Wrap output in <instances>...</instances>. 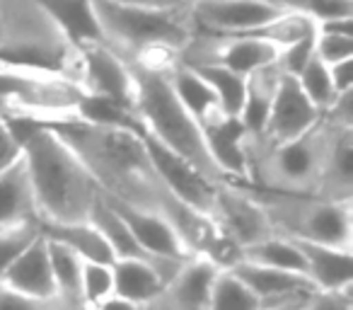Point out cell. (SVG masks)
Wrapping results in <instances>:
<instances>
[{"label":"cell","mask_w":353,"mask_h":310,"mask_svg":"<svg viewBox=\"0 0 353 310\" xmlns=\"http://www.w3.org/2000/svg\"><path fill=\"white\" fill-rule=\"evenodd\" d=\"M51 128L78 155L102 197L143 211H162L170 192L152 168L141 133L85 122Z\"/></svg>","instance_id":"6da1fadb"},{"label":"cell","mask_w":353,"mask_h":310,"mask_svg":"<svg viewBox=\"0 0 353 310\" xmlns=\"http://www.w3.org/2000/svg\"><path fill=\"white\" fill-rule=\"evenodd\" d=\"M30 175L39 223H88L99 189L51 126L8 122Z\"/></svg>","instance_id":"7a4b0ae2"},{"label":"cell","mask_w":353,"mask_h":310,"mask_svg":"<svg viewBox=\"0 0 353 310\" xmlns=\"http://www.w3.org/2000/svg\"><path fill=\"white\" fill-rule=\"evenodd\" d=\"M0 61L83 80L80 46L37 0H0Z\"/></svg>","instance_id":"3957f363"},{"label":"cell","mask_w":353,"mask_h":310,"mask_svg":"<svg viewBox=\"0 0 353 310\" xmlns=\"http://www.w3.org/2000/svg\"><path fill=\"white\" fill-rule=\"evenodd\" d=\"M131 70L136 78L133 114L141 124V136L187 160L203 177L223 182L221 170L216 168L203 141L201 126L174 95L167 70H145L138 66H131Z\"/></svg>","instance_id":"277c9868"},{"label":"cell","mask_w":353,"mask_h":310,"mask_svg":"<svg viewBox=\"0 0 353 310\" xmlns=\"http://www.w3.org/2000/svg\"><path fill=\"white\" fill-rule=\"evenodd\" d=\"M332 122H322L312 131L283 143H269L247 136V184L266 192L314 194L334 138Z\"/></svg>","instance_id":"5b68a950"},{"label":"cell","mask_w":353,"mask_h":310,"mask_svg":"<svg viewBox=\"0 0 353 310\" xmlns=\"http://www.w3.org/2000/svg\"><path fill=\"white\" fill-rule=\"evenodd\" d=\"M102 44L121 59L150 51H174L182 56L196 35L192 8L182 10H152L128 8L109 0H92Z\"/></svg>","instance_id":"8992f818"},{"label":"cell","mask_w":353,"mask_h":310,"mask_svg":"<svg viewBox=\"0 0 353 310\" xmlns=\"http://www.w3.org/2000/svg\"><path fill=\"white\" fill-rule=\"evenodd\" d=\"M83 90L49 70L0 61V119L41 126L80 122Z\"/></svg>","instance_id":"52a82bcc"},{"label":"cell","mask_w":353,"mask_h":310,"mask_svg":"<svg viewBox=\"0 0 353 310\" xmlns=\"http://www.w3.org/2000/svg\"><path fill=\"white\" fill-rule=\"evenodd\" d=\"M276 235L353 252V202H329L314 194H283L250 187Z\"/></svg>","instance_id":"ba28073f"},{"label":"cell","mask_w":353,"mask_h":310,"mask_svg":"<svg viewBox=\"0 0 353 310\" xmlns=\"http://www.w3.org/2000/svg\"><path fill=\"white\" fill-rule=\"evenodd\" d=\"M281 49L264 39L250 35H211L199 32L182 51L179 61L192 68L201 66H218L240 75H252L266 66H274Z\"/></svg>","instance_id":"9c48e42d"},{"label":"cell","mask_w":353,"mask_h":310,"mask_svg":"<svg viewBox=\"0 0 353 310\" xmlns=\"http://www.w3.org/2000/svg\"><path fill=\"white\" fill-rule=\"evenodd\" d=\"M211 218L218 231L230 242H235L240 250L274 235V228H271L264 209L259 206V202L252 197L245 184L218 182Z\"/></svg>","instance_id":"30bf717a"},{"label":"cell","mask_w":353,"mask_h":310,"mask_svg":"<svg viewBox=\"0 0 353 310\" xmlns=\"http://www.w3.org/2000/svg\"><path fill=\"white\" fill-rule=\"evenodd\" d=\"M279 0H194L192 17L199 32L252 35L288 12Z\"/></svg>","instance_id":"8fae6325"},{"label":"cell","mask_w":353,"mask_h":310,"mask_svg":"<svg viewBox=\"0 0 353 310\" xmlns=\"http://www.w3.org/2000/svg\"><path fill=\"white\" fill-rule=\"evenodd\" d=\"M80 56H83V80H80L83 95L112 99L133 109L136 78L131 66L104 44H83Z\"/></svg>","instance_id":"7c38bea8"},{"label":"cell","mask_w":353,"mask_h":310,"mask_svg":"<svg viewBox=\"0 0 353 310\" xmlns=\"http://www.w3.org/2000/svg\"><path fill=\"white\" fill-rule=\"evenodd\" d=\"M143 141H145L148 155H150L152 168H155L157 177H160L162 187H165L176 202L187 204L189 209L203 213V216H211L218 182L203 177L194 165H189L187 160H182L179 155H174V153L165 151V148L157 146V143H152L150 138L143 136Z\"/></svg>","instance_id":"4fadbf2b"},{"label":"cell","mask_w":353,"mask_h":310,"mask_svg":"<svg viewBox=\"0 0 353 310\" xmlns=\"http://www.w3.org/2000/svg\"><path fill=\"white\" fill-rule=\"evenodd\" d=\"M319 122H322V112L305 97L298 80L290 75H281L269 122H266V128L259 138L269 143L293 141V138L312 131Z\"/></svg>","instance_id":"5bb4252c"},{"label":"cell","mask_w":353,"mask_h":310,"mask_svg":"<svg viewBox=\"0 0 353 310\" xmlns=\"http://www.w3.org/2000/svg\"><path fill=\"white\" fill-rule=\"evenodd\" d=\"M0 284L6 286L8 291H15L20 296H27V298H37V300L59 298L56 296L54 274H51V264H49V245H46V238L41 233L0 274Z\"/></svg>","instance_id":"9a60e30c"},{"label":"cell","mask_w":353,"mask_h":310,"mask_svg":"<svg viewBox=\"0 0 353 310\" xmlns=\"http://www.w3.org/2000/svg\"><path fill=\"white\" fill-rule=\"evenodd\" d=\"M107 199V197H104ZM117 213L123 218V223L128 226L131 235L136 238V242L141 245V250L148 255L150 264L160 257L165 260H189L187 250L182 247L179 238L174 235V231L170 228V223L155 211H143V209H133L126 204H119L107 199Z\"/></svg>","instance_id":"2e32d148"},{"label":"cell","mask_w":353,"mask_h":310,"mask_svg":"<svg viewBox=\"0 0 353 310\" xmlns=\"http://www.w3.org/2000/svg\"><path fill=\"white\" fill-rule=\"evenodd\" d=\"M201 131L213 163L223 175V182L247 184V133L240 122L223 117Z\"/></svg>","instance_id":"e0dca14e"},{"label":"cell","mask_w":353,"mask_h":310,"mask_svg":"<svg viewBox=\"0 0 353 310\" xmlns=\"http://www.w3.org/2000/svg\"><path fill=\"white\" fill-rule=\"evenodd\" d=\"M228 271H232L264 305H276V303H283V300L305 298V296H310L314 291L312 284L307 281V276L295 274V271L269 269V267L247 264V262H237V264Z\"/></svg>","instance_id":"ac0fdd59"},{"label":"cell","mask_w":353,"mask_h":310,"mask_svg":"<svg viewBox=\"0 0 353 310\" xmlns=\"http://www.w3.org/2000/svg\"><path fill=\"white\" fill-rule=\"evenodd\" d=\"M305 262V276L314 291H348L353 289V252L317 242H298Z\"/></svg>","instance_id":"d6986e66"},{"label":"cell","mask_w":353,"mask_h":310,"mask_svg":"<svg viewBox=\"0 0 353 310\" xmlns=\"http://www.w3.org/2000/svg\"><path fill=\"white\" fill-rule=\"evenodd\" d=\"M314 197L329 202H353V128L336 126L334 131Z\"/></svg>","instance_id":"ffe728a7"},{"label":"cell","mask_w":353,"mask_h":310,"mask_svg":"<svg viewBox=\"0 0 353 310\" xmlns=\"http://www.w3.org/2000/svg\"><path fill=\"white\" fill-rule=\"evenodd\" d=\"M218 271L221 269L203 257H189L162 293L167 305L172 310H208L211 289Z\"/></svg>","instance_id":"44dd1931"},{"label":"cell","mask_w":353,"mask_h":310,"mask_svg":"<svg viewBox=\"0 0 353 310\" xmlns=\"http://www.w3.org/2000/svg\"><path fill=\"white\" fill-rule=\"evenodd\" d=\"M167 78L172 83V90L179 97V102L187 107V112L192 114L199 122V126H208V124L223 119L221 104H218V97L213 93V88L206 83L201 73L192 66H184L182 61L174 66V68L167 70Z\"/></svg>","instance_id":"7402d4cb"},{"label":"cell","mask_w":353,"mask_h":310,"mask_svg":"<svg viewBox=\"0 0 353 310\" xmlns=\"http://www.w3.org/2000/svg\"><path fill=\"white\" fill-rule=\"evenodd\" d=\"M281 75L283 73L276 68V64L247 75L245 102H242V109L237 114V122H240V126L245 128V133L250 138H259L264 133L276 93H279Z\"/></svg>","instance_id":"603a6c76"},{"label":"cell","mask_w":353,"mask_h":310,"mask_svg":"<svg viewBox=\"0 0 353 310\" xmlns=\"http://www.w3.org/2000/svg\"><path fill=\"white\" fill-rule=\"evenodd\" d=\"M22 221H39V218H37V204L30 187L27 165L20 153V158L0 173V228Z\"/></svg>","instance_id":"cb8c5ba5"},{"label":"cell","mask_w":353,"mask_h":310,"mask_svg":"<svg viewBox=\"0 0 353 310\" xmlns=\"http://www.w3.org/2000/svg\"><path fill=\"white\" fill-rule=\"evenodd\" d=\"M167 284L160 279L155 267L143 260H119L114 262V296L131 300L148 308L165 293Z\"/></svg>","instance_id":"d4e9b609"},{"label":"cell","mask_w":353,"mask_h":310,"mask_svg":"<svg viewBox=\"0 0 353 310\" xmlns=\"http://www.w3.org/2000/svg\"><path fill=\"white\" fill-rule=\"evenodd\" d=\"M88 223L102 235V240L107 242L114 262H119V260L150 262L145 252L141 250V245L136 242V238L131 235V231H128V226L123 223V218L119 216L117 209H114L102 194H97V199H94Z\"/></svg>","instance_id":"484cf974"},{"label":"cell","mask_w":353,"mask_h":310,"mask_svg":"<svg viewBox=\"0 0 353 310\" xmlns=\"http://www.w3.org/2000/svg\"><path fill=\"white\" fill-rule=\"evenodd\" d=\"M78 46L102 44L92 0H37Z\"/></svg>","instance_id":"4316f807"},{"label":"cell","mask_w":353,"mask_h":310,"mask_svg":"<svg viewBox=\"0 0 353 310\" xmlns=\"http://www.w3.org/2000/svg\"><path fill=\"white\" fill-rule=\"evenodd\" d=\"M39 233L46 240L73 250L85 262H114L107 242L90 223H39Z\"/></svg>","instance_id":"83f0119b"},{"label":"cell","mask_w":353,"mask_h":310,"mask_svg":"<svg viewBox=\"0 0 353 310\" xmlns=\"http://www.w3.org/2000/svg\"><path fill=\"white\" fill-rule=\"evenodd\" d=\"M240 262L256 267H269V269H281V271H295V274L305 276V262L300 255L298 245L290 238L283 235H271L266 240L250 245L245 250H240Z\"/></svg>","instance_id":"f1b7e54d"},{"label":"cell","mask_w":353,"mask_h":310,"mask_svg":"<svg viewBox=\"0 0 353 310\" xmlns=\"http://www.w3.org/2000/svg\"><path fill=\"white\" fill-rule=\"evenodd\" d=\"M49 245V264L54 274L56 296L61 303H78L83 300L80 293V279H83V257H78L73 250L63 247L61 242L46 240Z\"/></svg>","instance_id":"f546056e"},{"label":"cell","mask_w":353,"mask_h":310,"mask_svg":"<svg viewBox=\"0 0 353 310\" xmlns=\"http://www.w3.org/2000/svg\"><path fill=\"white\" fill-rule=\"evenodd\" d=\"M196 70L213 88L223 114L230 119H237V114H240V109H242V102H245L247 75L232 73V70L218 68V66H201V68H196Z\"/></svg>","instance_id":"4dcf8cb0"},{"label":"cell","mask_w":353,"mask_h":310,"mask_svg":"<svg viewBox=\"0 0 353 310\" xmlns=\"http://www.w3.org/2000/svg\"><path fill=\"white\" fill-rule=\"evenodd\" d=\"M266 305L232 271H218L208 310H264Z\"/></svg>","instance_id":"1f68e13d"},{"label":"cell","mask_w":353,"mask_h":310,"mask_svg":"<svg viewBox=\"0 0 353 310\" xmlns=\"http://www.w3.org/2000/svg\"><path fill=\"white\" fill-rule=\"evenodd\" d=\"M295 80H298V85H300V90H303L305 97H307L310 102L322 112V117H324V112L332 107L334 99L339 97L336 90H334L329 66L322 64L317 56H312V59L305 64V68L295 75Z\"/></svg>","instance_id":"d6a6232c"},{"label":"cell","mask_w":353,"mask_h":310,"mask_svg":"<svg viewBox=\"0 0 353 310\" xmlns=\"http://www.w3.org/2000/svg\"><path fill=\"white\" fill-rule=\"evenodd\" d=\"M80 293L88 305H97L114 296V262H83Z\"/></svg>","instance_id":"836d02e7"},{"label":"cell","mask_w":353,"mask_h":310,"mask_svg":"<svg viewBox=\"0 0 353 310\" xmlns=\"http://www.w3.org/2000/svg\"><path fill=\"white\" fill-rule=\"evenodd\" d=\"M37 238H39V221H22L15 226L0 228V274Z\"/></svg>","instance_id":"e575fe53"},{"label":"cell","mask_w":353,"mask_h":310,"mask_svg":"<svg viewBox=\"0 0 353 310\" xmlns=\"http://www.w3.org/2000/svg\"><path fill=\"white\" fill-rule=\"evenodd\" d=\"M285 6L305 12L314 22L353 20V0H285Z\"/></svg>","instance_id":"d590c367"},{"label":"cell","mask_w":353,"mask_h":310,"mask_svg":"<svg viewBox=\"0 0 353 310\" xmlns=\"http://www.w3.org/2000/svg\"><path fill=\"white\" fill-rule=\"evenodd\" d=\"M314 56L327 66L353 59V35H327V32H317V37H314Z\"/></svg>","instance_id":"8d00e7d4"},{"label":"cell","mask_w":353,"mask_h":310,"mask_svg":"<svg viewBox=\"0 0 353 310\" xmlns=\"http://www.w3.org/2000/svg\"><path fill=\"white\" fill-rule=\"evenodd\" d=\"M300 310H353V291H312Z\"/></svg>","instance_id":"74e56055"},{"label":"cell","mask_w":353,"mask_h":310,"mask_svg":"<svg viewBox=\"0 0 353 310\" xmlns=\"http://www.w3.org/2000/svg\"><path fill=\"white\" fill-rule=\"evenodd\" d=\"M0 310H63V303L59 298L54 300H37L20 296L15 291H8L0 284Z\"/></svg>","instance_id":"f35d334b"},{"label":"cell","mask_w":353,"mask_h":310,"mask_svg":"<svg viewBox=\"0 0 353 310\" xmlns=\"http://www.w3.org/2000/svg\"><path fill=\"white\" fill-rule=\"evenodd\" d=\"M20 143H17L12 128L8 126V122L0 119V173L8 170L17 158H20Z\"/></svg>","instance_id":"ab89813d"},{"label":"cell","mask_w":353,"mask_h":310,"mask_svg":"<svg viewBox=\"0 0 353 310\" xmlns=\"http://www.w3.org/2000/svg\"><path fill=\"white\" fill-rule=\"evenodd\" d=\"M109 3L128 8H152V10H182V8H192L194 0H109Z\"/></svg>","instance_id":"60d3db41"},{"label":"cell","mask_w":353,"mask_h":310,"mask_svg":"<svg viewBox=\"0 0 353 310\" xmlns=\"http://www.w3.org/2000/svg\"><path fill=\"white\" fill-rule=\"evenodd\" d=\"M351 61H353V59L341 61V64L329 66V73H332V83H334V90H336V95H341V93H348V90H353Z\"/></svg>","instance_id":"b9f144b4"},{"label":"cell","mask_w":353,"mask_h":310,"mask_svg":"<svg viewBox=\"0 0 353 310\" xmlns=\"http://www.w3.org/2000/svg\"><path fill=\"white\" fill-rule=\"evenodd\" d=\"M92 310H145V308H141V305L121 298V296H109V298H104L102 303L92 305Z\"/></svg>","instance_id":"7bdbcfd3"},{"label":"cell","mask_w":353,"mask_h":310,"mask_svg":"<svg viewBox=\"0 0 353 310\" xmlns=\"http://www.w3.org/2000/svg\"><path fill=\"white\" fill-rule=\"evenodd\" d=\"M305 298H307V296H305ZM305 298H293V300H283V303H276V305H266L264 310H300Z\"/></svg>","instance_id":"ee69618b"},{"label":"cell","mask_w":353,"mask_h":310,"mask_svg":"<svg viewBox=\"0 0 353 310\" xmlns=\"http://www.w3.org/2000/svg\"><path fill=\"white\" fill-rule=\"evenodd\" d=\"M145 310H172L170 305H167V300H165V296H160V298L155 300V303H150Z\"/></svg>","instance_id":"f6af8a7d"},{"label":"cell","mask_w":353,"mask_h":310,"mask_svg":"<svg viewBox=\"0 0 353 310\" xmlns=\"http://www.w3.org/2000/svg\"><path fill=\"white\" fill-rule=\"evenodd\" d=\"M63 310H92V305H88L85 300H78V303H63Z\"/></svg>","instance_id":"bcb514c9"},{"label":"cell","mask_w":353,"mask_h":310,"mask_svg":"<svg viewBox=\"0 0 353 310\" xmlns=\"http://www.w3.org/2000/svg\"><path fill=\"white\" fill-rule=\"evenodd\" d=\"M281 3H283V6H285V0H281ZM285 8H288V6H285Z\"/></svg>","instance_id":"7dc6e473"},{"label":"cell","mask_w":353,"mask_h":310,"mask_svg":"<svg viewBox=\"0 0 353 310\" xmlns=\"http://www.w3.org/2000/svg\"><path fill=\"white\" fill-rule=\"evenodd\" d=\"M279 3H281V0H279Z\"/></svg>","instance_id":"c3c4849f"}]
</instances>
